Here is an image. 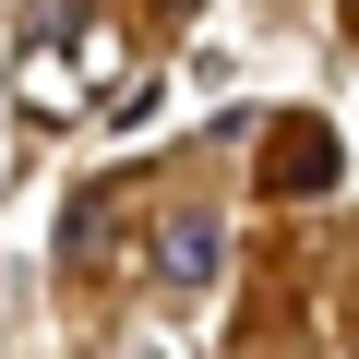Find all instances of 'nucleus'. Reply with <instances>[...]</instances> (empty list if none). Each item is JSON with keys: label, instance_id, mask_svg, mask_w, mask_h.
Instances as JSON below:
<instances>
[{"label": "nucleus", "instance_id": "f03ea898", "mask_svg": "<svg viewBox=\"0 0 359 359\" xmlns=\"http://www.w3.org/2000/svg\"><path fill=\"white\" fill-rule=\"evenodd\" d=\"M216 264H228V228H216L204 204L156 216V276H168V287H216Z\"/></svg>", "mask_w": 359, "mask_h": 359}, {"label": "nucleus", "instance_id": "20e7f679", "mask_svg": "<svg viewBox=\"0 0 359 359\" xmlns=\"http://www.w3.org/2000/svg\"><path fill=\"white\" fill-rule=\"evenodd\" d=\"M156 13H204V0H156Z\"/></svg>", "mask_w": 359, "mask_h": 359}, {"label": "nucleus", "instance_id": "39448f33", "mask_svg": "<svg viewBox=\"0 0 359 359\" xmlns=\"http://www.w3.org/2000/svg\"><path fill=\"white\" fill-rule=\"evenodd\" d=\"M347 36H359V0H347Z\"/></svg>", "mask_w": 359, "mask_h": 359}, {"label": "nucleus", "instance_id": "7ed1b4c3", "mask_svg": "<svg viewBox=\"0 0 359 359\" xmlns=\"http://www.w3.org/2000/svg\"><path fill=\"white\" fill-rule=\"evenodd\" d=\"M335 168H347L335 132H323V120H287V132L264 144V192H335Z\"/></svg>", "mask_w": 359, "mask_h": 359}, {"label": "nucleus", "instance_id": "f257e3e1", "mask_svg": "<svg viewBox=\"0 0 359 359\" xmlns=\"http://www.w3.org/2000/svg\"><path fill=\"white\" fill-rule=\"evenodd\" d=\"M96 72H108V36L72 13V0H36V13H25V48H13V84L36 108H84Z\"/></svg>", "mask_w": 359, "mask_h": 359}]
</instances>
